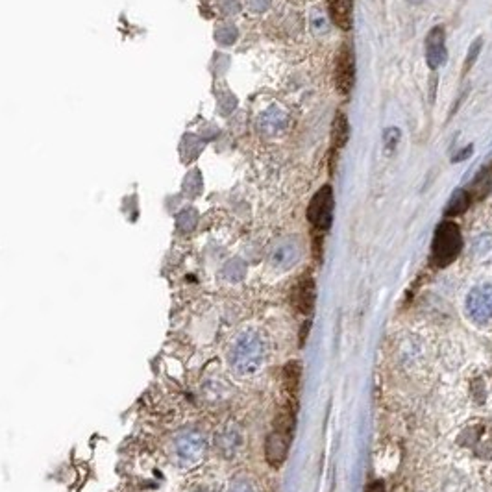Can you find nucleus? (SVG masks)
Instances as JSON below:
<instances>
[{"label":"nucleus","instance_id":"nucleus-19","mask_svg":"<svg viewBox=\"0 0 492 492\" xmlns=\"http://www.w3.org/2000/svg\"><path fill=\"white\" fill-rule=\"evenodd\" d=\"M226 492H257V488H255V485L252 483L250 479L239 478L230 483V487L226 488Z\"/></svg>","mask_w":492,"mask_h":492},{"label":"nucleus","instance_id":"nucleus-4","mask_svg":"<svg viewBox=\"0 0 492 492\" xmlns=\"http://www.w3.org/2000/svg\"><path fill=\"white\" fill-rule=\"evenodd\" d=\"M465 309L468 319L474 324H478V326L492 324V283L476 285L466 294Z\"/></svg>","mask_w":492,"mask_h":492},{"label":"nucleus","instance_id":"nucleus-17","mask_svg":"<svg viewBox=\"0 0 492 492\" xmlns=\"http://www.w3.org/2000/svg\"><path fill=\"white\" fill-rule=\"evenodd\" d=\"M466 205H468V195H466V191L459 189V191L453 193L451 200L448 202L446 213L448 215H459L466 210Z\"/></svg>","mask_w":492,"mask_h":492},{"label":"nucleus","instance_id":"nucleus-18","mask_svg":"<svg viewBox=\"0 0 492 492\" xmlns=\"http://www.w3.org/2000/svg\"><path fill=\"white\" fill-rule=\"evenodd\" d=\"M400 137L401 135L398 128H387V130H385V133H383V143H385V148H387L389 154L396 148Z\"/></svg>","mask_w":492,"mask_h":492},{"label":"nucleus","instance_id":"nucleus-20","mask_svg":"<svg viewBox=\"0 0 492 492\" xmlns=\"http://www.w3.org/2000/svg\"><path fill=\"white\" fill-rule=\"evenodd\" d=\"M369 492H385V488L381 485H374V487H370Z\"/></svg>","mask_w":492,"mask_h":492},{"label":"nucleus","instance_id":"nucleus-15","mask_svg":"<svg viewBox=\"0 0 492 492\" xmlns=\"http://www.w3.org/2000/svg\"><path fill=\"white\" fill-rule=\"evenodd\" d=\"M300 365L298 363H289L285 369H283V381H285V389H287L291 394H294L298 389V383H300Z\"/></svg>","mask_w":492,"mask_h":492},{"label":"nucleus","instance_id":"nucleus-2","mask_svg":"<svg viewBox=\"0 0 492 492\" xmlns=\"http://www.w3.org/2000/svg\"><path fill=\"white\" fill-rule=\"evenodd\" d=\"M294 420H297V401L289 400L278 411L272 431L267 437V444H265V457H267L270 466L278 468L287 457L292 431H294Z\"/></svg>","mask_w":492,"mask_h":492},{"label":"nucleus","instance_id":"nucleus-3","mask_svg":"<svg viewBox=\"0 0 492 492\" xmlns=\"http://www.w3.org/2000/svg\"><path fill=\"white\" fill-rule=\"evenodd\" d=\"M463 248L461 230L456 222H442L435 232L431 245V261L437 267H448L457 260Z\"/></svg>","mask_w":492,"mask_h":492},{"label":"nucleus","instance_id":"nucleus-21","mask_svg":"<svg viewBox=\"0 0 492 492\" xmlns=\"http://www.w3.org/2000/svg\"><path fill=\"white\" fill-rule=\"evenodd\" d=\"M406 2H409V4H413V6H419V4H424L426 0H406Z\"/></svg>","mask_w":492,"mask_h":492},{"label":"nucleus","instance_id":"nucleus-13","mask_svg":"<svg viewBox=\"0 0 492 492\" xmlns=\"http://www.w3.org/2000/svg\"><path fill=\"white\" fill-rule=\"evenodd\" d=\"M241 444V431H239L237 428H233V426L224 428L222 431H219V435H217V446H219V451H222L226 457H232L233 453H237Z\"/></svg>","mask_w":492,"mask_h":492},{"label":"nucleus","instance_id":"nucleus-9","mask_svg":"<svg viewBox=\"0 0 492 492\" xmlns=\"http://www.w3.org/2000/svg\"><path fill=\"white\" fill-rule=\"evenodd\" d=\"M292 307L300 314H311L314 307V282L311 276H304L297 282L291 292Z\"/></svg>","mask_w":492,"mask_h":492},{"label":"nucleus","instance_id":"nucleus-11","mask_svg":"<svg viewBox=\"0 0 492 492\" xmlns=\"http://www.w3.org/2000/svg\"><path fill=\"white\" fill-rule=\"evenodd\" d=\"M257 126L265 135H282L287 128V113L280 106H269L267 110L260 113Z\"/></svg>","mask_w":492,"mask_h":492},{"label":"nucleus","instance_id":"nucleus-10","mask_svg":"<svg viewBox=\"0 0 492 492\" xmlns=\"http://www.w3.org/2000/svg\"><path fill=\"white\" fill-rule=\"evenodd\" d=\"M300 245L294 239H285V241L274 246L272 252H270V265L278 270L291 269L292 265L300 260Z\"/></svg>","mask_w":492,"mask_h":492},{"label":"nucleus","instance_id":"nucleus-16","mask_svg":"<svg viewBox=\"0 0 492 492\" xmlns=\"http://www.w3.org/2000/svg\"><path fill=\"white\" fill-rule=\"evenodd\" d=\"M309 26L314 36H324L329 30V21L320 9H313L309 15Z\"/></svg>","mask_w":492,"mask_h":492},{"label":"nucleus","instance_id":"nucleus-14","mask_svg":"<svg viewBox=\"0 0 492 492\" xmlns=\"http://www.w3.org/2000/svg\"><path fill=\"white\" fill-rule=\"evenodd\" d=\"M333 146H337V148H341L344 143H347L348 139V121L347 117L342 113H337V119H335V123H333Z\"/></svg>","mask_w":492,"mask_h":492},{"label":"nucleus","instance_id":"nucleus-8","mask_svg":"<svg viewBox=\"0 0 492 492\" xmlns=\"http://www.w3.org/2000/svg\"><path fill=\"white\" fill-rule=\"evenodd\" d=\"M446 34L442 26H435L426 37V60L429 68H439L446 61Z\"/></svg>","mask_w":492,"mask_h":492},{"label":"nucleus","instance_id":"nucleus-12","mask_svg":"<svg viewBox=\"0 0 492 492\" xmlns=\"http://www.w3.org/2000/svg\"><path fill=\"white\" fill-rule=\"evenodd\" d=\"M328 14L333 24L341 30H350L354 21V0H328Z\"/></svg>","mask_w":492,"mask_h":492},{"label":"nucleus","instance_id":"nucleus-5","mask_svg":"<svg viewBox=\"0 0 492 492\" xmlns=\"http://www.w3.org/2000/svg\"><path fill=\"white\" fill-rule=\"evenodd\" d=\"M174 456L182 466H195L205 456V439L200 431H183L174 442Z\"/></svg>","mask_w":492,"mask_h":492},{"label":"nucleus","instance_id":"nucleus-6","mask_svg":"<svg viewBox=\"0 0 492 492\" xmlns=\"http://www.w3.org/2000/svg\"><path fill=\"white\" fill-rule=\"evenodd\" d=\"M333 191L329 185H324L317 195L313 196V200L307 210V219L313 224L314 228L328 230L332 226L333 219Z\"/></svg>","mask_w":492,"mask_h":492},{"label":"nucleus","instance_id":"nucleus-1","mask_svg":"<svg viewBox=\"0 0 492 492\" xmlns=\"http://www.w3.org/2000/svg\"><path fill=\"white\" fill-rule=\"evenodd\" d=\"M265 341L255 329H245L239 333L230 348L228 361L232 370L237 376H254L265 361Z\"/></svg>","mask_w":492,"mask_h":492},{"label":"nucleus","instance_id":"nucleus-7","mask_svg":"<svg viewBox=\"0 0 492 492\" xmlns=\"http://www.w3.org/2000/svg\"><path fill=\"white\" fill-rule=\"evenodd\" d=\"M335 82L342 95H348L356 83V58L350 46H342L335 63Z\"/></svg>","mask_w":492,"mask_h":492}]
</instances>
